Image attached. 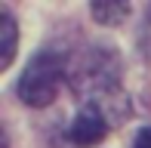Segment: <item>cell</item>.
Listing matches in <instances>:
<instances>
[{
    "label": "cell",
    "mask_w": 151,
    "mask_h": 148,
    "mask_svg": "<svg viewBox=\"0 0 151 148\" xmlns=\"http://www.w3.org/2000/svg\"><path fill=\"white\" fill-rule=\"evenodd\" d=\"M65 77H68V56L59 50H43L28 62L22 80H19V96L31 108H43L56 99Z\"/></svg>",
    "instance_id": "1"
},
{
    "label": "cell",
    "mask_w": 151,
    "mask_h": 148,
    "mask_svg": "<svg viewBox=\"0 0 151 148\" xmlns=\"http://www.w3.org/2000/svg\"><path fill=\"white\" fill-rule=\"evenodd\" d=\"M108 124H111V117H108V108L99 102H86L83 108L77 111V117L71 120V126H68V136H71L74 145H99L102 139L108 136Z\"/></svg>",
    "instance_id": "2"
},
{
    "label": "cell",
    "mask_w": 151,
    "mask_h": 148,
    "mask_svg": "<svg viewBox=\"0 0 151 148\" xmlns=\"http://www.w3.org/2000/svg\"><path fill=\"white\" fill-rule=\"evenodd\" d=\"M16 40H19L16 19L3 9L0 12V68H9L12 56H16Z\"/></svg>",
    "instance_id": "3"
},
{
    "label": "cell",
    "mask_w": 151,
    "mask_h": 148,
    "mask_svg": "<svg viewBox=\"0 0 151 148\" xmlns=\"http://www.w3.org/2000/svg\"><path fill=\"white\" fill-rule=\"evenodd\" d=\"M90 12H93V19L99 25H117L129 16V6L120 3V0H99V3H93Z\"/></svg>",
    "instance_id": "4"
},
{
    "label": "cell",
    "mask_w": 151,
    "mask_h": 148,
    "mask_svg": "<svg viewBox=\"0 0 151 148\" xmlns=\"http://www.w3.org/2000/svg\"><path fill=\"white\" fill-rule=\"evenodd\" d=\"M133 148H151V126H145V130H139V136H136Z\"/></svg>",
    "instance_id": "5"
}]
</instances>
